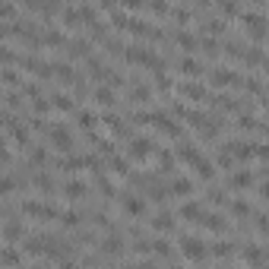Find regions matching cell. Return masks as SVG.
I'll list each match as a JSON object with an SVG mask.
<instances>
[{
	"label": "cell",
	"instance_id": "277c9868",
	"mask_svg": "<svg viewBox=\"0 0 269 269\" xmlns=\"http://www.w3.org/2000/svg\"><path fill=\"white\" fill-rule=\"evenodd\" d=\"M51 143L57 146L60 152H70V133L64 127H51Z\"/></svg>",
	"mask_w": 269,
	"mask_h": 269
},
{
	"label": "cell",
	"instance_id": "4fadbf2b",
	"mask_svg": "<svg viewBox=\"0 0 269 269\" xmlns=\"http://www.w3.org/2000/svg\"><path fill=\"white\" fill-rule=\"evenodd\" d=\"M200 225H209L212 231H225V228H228V222L222 219V215H203V222H200Z\"/></svg>",
	"mask_w": 269,
	"mask_h": 269
},
{
	"label": "cell",
	"instance_id": "52a82bcc",
	"mask_svg": "<svg viewBox=\"0 0 269 269\" xmlns=\"http://www.w3.org/2000/svg\"><path fill=\"white\" fill-rule=\"evenodd\" d=\"M120 250H124V241H120L117 234H111V238L102 241V253H108V257H117Z\"/></svg>",
	"mask_w": 269,
	"mask_h": 269
},
{
	"label": "cell",
	"instance_id": "f546056e",
	"mask_svg": "<svg viewBox=\"0 0 269 269\" xmlns=\"http://www.w3.org/2000/svg\"><path fill=\"white\" fill-rule=\"evenodd\" d=\"M266 67H269V57H266Z\"/></svg>",
	"mask_w": 269,
	"mask_h": 269
},
{
	"label": "cell",
	"instance_id": "ac0fdd59",
	"mask_svg": "<svg viewBox=\"0 0 269 269\" xmlns=\"http://www.w3.org/2000/svg\"><path fill=\"white\" fill-rule=\"evenodd\" d=\"M171 193H190V180H171Z\"/></svg>",
	"mask_w": 269,
	"mask_h": 269
},
{
	"label": "cell",
	"instance_id": "2e32d148",
	"mask_svg": "<svg viewBox=\"0 0 269 269\" xmlns=\"http://www.w3.org/2000/svg\"><path fill=\"white\" fill-rule=\"evenodd\" d=\"M180 92H184L187 98H193V102H200V98H203V89H200V86H180Z\"/></svg>",
	"mask_w": 269,
	"mask_h": 269
},
{
	"label": "cell",
	"instance_id": "3957f363",
	"mask_svg": "<svg viewBox=\"0 0 269 269\" xmlns=\"http://www.w3.org/2000/svg\"><path fill=\"white\" fill-rule=\"evenodd\" d=\"M212 86H231V83H238V73L234 70H225V67H219V70H212Z\"/></svg>",
	"mask_w": 269,
	"mask_h": 269
},
{
	"label": "cell",
	"instance_id": "8992f818",
	"mask_svg": "<svg viewBox=\"0 0 269 269\" xmlns=\"http://www.w3.org/2000/svg\"><path fill=\"white\" fill-rule=\"evenodd\" d=\"M64 197H67V200L86 197V184H83V180H67V184H64Z\"/></svg>",
	"mask_w": 269,
	"mask_h": 269
},
{
	"label": "cell",
	"instance_id": "603a6c76",
	"mask_svg": "<svg viewBox=\"0 0 269 269\" xmlns=\"http://www.w3.org/2000/svg\"><path fill=\"white\" fill-rule=\"evenodd\" d=\"M48 156H45V149H32V165H45Z\"/></svg>",
	"mask_w": 269,
	"mask_h": 269
},
{
	"label": "cell",
	"instance_id": "e0dca14e",
	"mask_svg": "<svg viewBox=\"0 0 269 269\" xmlns=\"http://www.w3.org/2000/svg\"><path fill=\"white\" fill-rule=\"evenodd\" d=\"M51 105L57 108V111H70V108H73V105H70V98H67V95H54V98H51Z\"/></svg>",
	"mask_w": 269,
	"mask_h": 269
},
{
	"label": "cell",
	"instance_id": "ffe728a7",
	"mask_svg": "<svg viewBox=\"0 0 269 269\" xmlns=\"http://www.w3.org/2000/svg\"><path fill=\"white\" fill-rule=\"evenodd\" d=\"M16 263H19V253L13 250V247H6L3 250V266H16Z\"/></svg>",
	"mask_w": 269,
	"mask_h": 269
},
{
	"label": "cell",
	"instance_id": "d6986e66",
	"mask_svg": "<svg viewBox=\"0 0 269 269\" xmlns=\"http://www.w3.org/2000/svg\"><path fill=\"white\" fill-rule=\"evenodd\" d=\"M152 250H156L158 257H168V253H171V244H168V241H152Z\"/></svg>",
	"mask_w": 269,
	"mask_h": 269
},
{
	"label": "cell",
	"instance_id": "44dd1931",
	"mask_svg": "<svg viewBox=\"0 0 269 269\" xmlns=\"http://www.w3.org/2000/svg\"><path fill=\"white\" fill-rule=\"evenodd\" d=\"M212 253H215V257H228V253H231V244L219 241V244H212Z\"/></svg>",
	"mask_w": 269,
	"mask_h": 269
},
{
	"label": "cell",
	"instance_id": "484cf974",
	"mask_svg": "<svg viewBox=\"0 0 269 269\" xmlns=\"http://www.w3.org/2000/svg\"><path fill=\"white\" fill-rule=\"evenodd\" d=\"M35 187H38V190H45V193H48V190H51L54 184H51V180H48V178H45V174H42V178L35 180Z\"/></svg>",
	"mask_w": 269,
	"mask_h": 269
},
{
	"label": "cell",
	"instance_id": "7c38bea8",
	"mask_svg": "<svg viewBox=\"0 0 269 269\" xmlns=\"http://www.w3.org/2000/svg\"><path fill=\"white\" fill-rule=\"evenodd\" d=\"M180 215H184V219H190V222H203V209H200V203H187L184 209H180Z\"/></svg>",
	"mask_w": 269,
	"mask_h": 269
},
{
	"label": "cell",
	"instance_id": "7a4b0ae2",
	"mask_svg": "<svg viewBox=\"0 0 269 269\" xmlns=\"http://www.w3.org/2000/svg\"><path fill=\"white\" fill-rule=\"evenodd\" d=\"M244 29H247V35H253V38H263L266 35V19L260 16V13H244Z\"/></svg>",
	"mask_w": 269,
	"mask_h": 269
},
{
	"label": "cell",
	"instance_id": "5bb4252c",
	"mask_svg": "<svg viewBox=\"0 0 269 269\" xmlns=\"http://www.w3.org/2000/svg\"><path fill=\"white\" fill-rule=\"evenodd\" d=\"M180 70H184V73H193V76H197V73H203V67H200L193 57H184V60H180Z\"/></svg>",
	"mask_w": 269,
	"mask_h": 269
},
{
	"label": "cell",
	"instance_id": "9a60e30c",
	"mask_svg": "<svg viewBox=\"0 0 269 269\" xmlns=\"http://www.w3.org/2000/svg\"><path fill=\"white\" fill-rule=\"evenodd\" d=\"M95 102H98V105H105V108H108V105H114V92H111V89H95Z\"/></svg>",
	"mask_w": 269,
	"mask_h": 269
},
{
	"label": "cell",
	"instance_id": "f1b7e54d",
	"mask_svg": "<svg viewBox=\"0 0 269 269\" xmlns=\"http://www.w3.org/2000/svg\"><path fill=\"white\" fill-rule=\"evenodd\" d=\"M35 269H48V266H35Z\"/></svg>",
	"mask_w": 269,
	"mask_h": 269
},
{
	"label": "cell",
	"instance_id": "7402d4cb",
	"mask_svg": "<svg viewBox=\"0 0 269 269\" xmlns=\"http://www.w3.org/2000/svg\"><path fill=\"white\" fill-rule=\"evenodd\" d=\"M247 212H250V206H247V200H234V215H241V219H244Z\"/></svg>",
	"mask_w": 269,
	"mask_h": 269
},
{
	"label": "cell",
	"instance_id": "83f0119b",
	"mask_svg": "<svg viewBox=\"0 0 269 269\" xmlns=\"http://www.w3.org/2000/svg\"><path fill=\"white\" fill-rule=\"evenodd\" d=\"M219 10H222V13H228V16H231V13L238 10V6H234V3H219Z\"/></svg>",
	"mask_w": 269,
	"mask_h": 269
},
{
	"label": "cell",
	"instance_id": "6da1fadb",
	"mask_svg": "<svg viewBox=\"0 0 269 269\" xmlns=\"http://www.w3.org/2000/svg\"><path fill=\"white\" fill-rule=\"evenodd\" d=\"M180 250L187 253V260H203L206 253H209V247H206L200 238H184L180 241Z\"/></svg>",
	"mask_w": 269,
	"mask_h": 269
},
{
	"label": "cell",
	"instance_id": "9c48e42d",
	"mask_svg": "<svg viewBox=\"0 0 269 269\" xmlns=\"http://www.w3.org/2000/svg\"><path fill=\"white\" fill-rule=\"evenodd\" d=\"M149 152H152V143H149V139H133V143H130V156H133V158H146Z\"/></svg>",
	"mask_w": 269,
	"mask_h": 269
},
{
	"label": "cell",
	"instance_id": "30bf717a",
	"mask_svg": "<svg viewBox=\"0 0 269 269\" xmlns=\"http://www.w3.org/2000/svg\"><path fill=\"white\" fill-rule=\"evenodd\" d=\"M250 184H253V174H250V171H238V174L231 178V187H234V190H247Z\"/></svg>",
	"mask_w": 269,
	"mask_h": 269
},
{
	"label": "cell",
	"instance_id": "ba28073f",
	"mask_svg": "<svg viewBox=\"0 0 269 269\" xmlns=\"http://www.w3.org/2000/svg\"><path fill=\"white\" fill-rule=\"evenodd\" d=\"M152 228H156V231H171V228H174V215H171V212L152 215Z\"/></svg>",
	"mask_w": 269,
	"mask_h": 269
},
{
	"label": "cell",
	"instance_id": "4316f807",
	"mask_svg": "<svg viewBox=\"0 0 269 269\" xmlns=\"http://www.w3.org/2000/svg\"><path fill=\"white\" fill-rule=\"evenodd\" d=\"M13 13H16V6H13V3H3V6H0V16H3V19H10Z\"/></svg>",
	"mask_w": 269,
	"mask_h": 269
},
{
	"label": "cell",
	"instance_id": "8fae6325",
	"mask_svg": "<svg viewBox=\"0 0 269 269\" xmlns=\"http://www.w3.org/2000/svg\"><path fill=\"white\" fill-rule=\"evenodd\" d=\"M124 209L130 215H143L146 206H143V200H139V197H124Z\"/></svg>",
	"mask_w": 269,
	"mask_h": 269
},
{
	"label": "cell",
	"instance_id": "cb8c5ba5",
	"mask_svg": "<svg viewBox=\"0 0 269 269\" xmlns=\"http://www.w3.org/2000/svg\"><path fill=\"white\" fill-rule=\"evenodd\" d=\"M3 83H6V86H16V83H19V76H16V73L10 70V67L3 70Z\"/></svg>",
	"mask_w": 269,
	"mask_h": 269
},
{
	"label": "cell",
	"instance_id": "d4e9b609",
	"mask_svg": "<svg viewBox=\"0 0 269 269\" xmlns=\"http://www.w3.org/2000/svg\"><path fill=\"white\" fill-rule=\"evenodd\" d=\"M60 219H64V225H79V215L76 212H64Z\"/></svg>",
	"mask_w": 269,
	"mask_h": 269
},
{
	"label": "cell",
	"instance_id": "5b68a950",
	"mask_svg": "<svg viewBox=\"0 0 269 269\" xmlns=\"http://www.w3.org/2000/svg\"><path fill=\"white\" fill-rule=\"evenodd\" d=\"M3 238H6V244H13V241H19V238L25 241V228L19 225V222H6V228H3Z\"/></svg>",
	"mask_w": 269,
	"mask_h": 269
}]
</instances>
